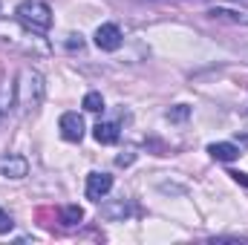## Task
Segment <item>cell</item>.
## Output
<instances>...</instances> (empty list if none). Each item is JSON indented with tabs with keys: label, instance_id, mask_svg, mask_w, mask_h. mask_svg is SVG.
I'll return each instance as SVG.
<instances>
[{
	"label": "cell",
	"instance_id": "1",
	"mask_svg": "<svg viewBox=\"0 0 248 245\" xmlns=\"http://www.w3.org/2000/svg\"><path fill=\"white\" fill-rule=\"evenodd\" d=\"M44 95H46V84H44V75L32 66H23L17 72V81H15V104L20 107L23 116H35L44 104Z\"/></svg>",
	"mask_w": 248,
	"mask_h": 245
},
{
	"label": "cell",
	"instance_id": "2",
	"mask_svg": "<svg viewBox=\"0 0 248 245\" xmlns=\"http://www.w3.org/2000/svg\"><path fill=\"white\" fill-rule=\"evenodd\" d=\"M15 17H17V23H20L26 32H32V35H46V32L52 29V9H49V3H44V0H23V3L15 9Z\"/></svg>",
	"mask_w": 248,
	"mask_h": 245
},
{
	"label": "cell",
	"instance_id": "3",
	"mask_svg": "<svg viewBox=\"0 0 248 245\" xmlns=\"http://www.w3.org/2000/svg\"><path fill=\"white\" fill-rule=\"evenodd\" d=\"M122 44H124V35H122V29H119L116 23H101V26L95 29V46H98V49L116 52Z\"/></svg>",
	"mask_w": 248,
	"mask_h": 245
},
{
	"label": "cell",
	"instance_id": "4",
	"mask_svg": "<svg viewBox=\"0 0 248 245\" xmlns=\"http://www.w3.org/2000/svg\"><path fill=\"white\" fill-rule=\"evenodd\" d=\"M113 190V176L110 173H90L87 176V199H93V202H101L107 193Z\"/></svg>",
	"mask_w": 248,
	"mask_h": 245
},
{
	"label": "cell",
	"instance_id": "5",
	"mask_svg": "<svg viewBox=\"0 0 248 245\" xmlns=\"http://www.w3.org/2000/svg\"><path fill=\"white\" fill-rule=\"evenodd\" d=\"M58 127H61V136L66 141H81L84 138V119L78 113H63Z\"/></svg>",
	"mask_w": 248,
	"mask_h": 245
},
{
	"label": "cell",
	"instance_id": "6",
	"mask_svg": "<svg viewBox=\"0 0 248 245\" xmlns=\"http://www.w3.org/2000/svg\"><path fill=\"white\" fill-rule=\"evenodd\" d=\"M0 173L6 179H23L29 173V162L23 156H3L0 159Z\"/></svg>",
	"mask_w": 248,
	"mask_h": 245
},
{
	"label": "cell",
	"instance_id": "7",
	"mask_svg": "<svg viewBox=\"0 0 248 245\" xmlns=\"http://www.w3.org/2000/svg\"><path fill=\"white\" fill-rule=\"evenodd\" d=\"M208 153L217 162H234V159H240V147L231 144V141H214V144H208Z\"/></svg>",
	"mask_w": 248,
	"mask_h": 245
},
{
	"label": "cell",
	"instance_id": "8",
	"mask_svg": "<svg viewBox=\"0 0 248 245\" xmlns=\"http://www.w3.org/2000/svg\"><path fill=\"white\" fill-rule=\"evenodd\" d=\"M93 136H95L98 144H116L119 141V127L113 122H98L93 127Z\"/></svg>",
	"mask_w": 248,
	"mask_h": 245
},
{
	"label": "cell",
	"instance_id": "9",
	"mask_svg": "<svg viewBox=\"0 0 248 245\" xmlns=\"http://www.w3.org/2000/svg\"><path fill=\"white\" fill-rule=\"evenodd\" d=\"M12 101H15V84H12L6 75H0V119L9 113Z\"/></svg>",
	"mask_w": 248,
	"mask_h": 245
},
{
	"label": "cell",
	"instance_id": "10",
	"mask_svg": "<svg viewBox=\"0 0 248 245\" xmlns=\"http://www.w3.org/2000/svg\"><path fill=\"white\" fill-rule=\"evenodd\" d=\"M81 219H84V211H81L78 205H66V208L61 211V222H63V225H69V228H72V225H78Z\"/></svg>",
	"mask_w": 248,
	"mask_h": 245
},
{
	"label": "cell",
	"instance_id": "11",
	"mask_svg": "<svg viewBox=\"0 0 248 245\" xmlns=\"http://www.w3.org/2000/svg\"><path fill=\"white\" fill-rule=\"evenodd\" d=\"M84 110H87V113H101V110H104V98H101V92H95V90L87 92V95H84Z\"/></svg>",
	"mask_w": 248,
	"mask_h": 245
},
{
	"label": "cell",
	"instance_id": "12",
	"mask_svg": "<svg viewBox=\"0 0 248 245\" xmlns=\"http://www.w3.org/2000/svg\"><path fill=\"white\" fill-rule=\"evenodd\" d=\"M211 17H217V20H231V23H248V17L237 15V12H228V9H214Z\"/></svg>",
	"mask_w": 248,
	"mask_h": 245
},
{
	"label": "cell",
	"instance_id": "13",
	"mask_svg": "<svg viewBox=\"0 0 248 245\" xmlns=\"http://www.w3.org/2000/svg\"><path fill=\"white\" fill-rule=\"evenodd\" d=\"M187 116H190V107H185V104H179V107L168 110V119H170V122H185Z\"/></svg>",
	"mask_w": 248,
	"mask_h": 245
},
{
	"label": "cell",
	"instance_id": "14",
	"mask_svg": "<svg viewBox=\"0 0 248 245\" xmlns=\"http://www.w3.org/2000/svg\"><path fill=\"white\" fill-rule=\"evenodd\" d=\"M12 228H15V222H12V216H9V214H6V211L0 208V234H9Z\"/></svg>",
	"mask_w": 248,
	"mask_h": 245
},
{
	"label": "cell",
	"instance_id": "15",
	"mask_svg": "<svg viewBox=\"0 0 248 245\" xmlns=\"http://www.w3.org/2000/svg\"><path fill=\"white\" fill-rule=\"evenodd\" d=\"M228 176H231L234 182H240V184H246V187H248V173H243V170H231Z\"/></svg>",
	"mask_w": 248,
	"mask_h": 245
},
{
	"label": "cell",
	"instance_id": "16",
	"mask_svg": "<svg viewBox=\"0 0 248 245\" xmlns=\"http://www.w3.org/2000/svg\"><path fill=\"white\" fill-rule=\"evenodd\" d=\"M116 162H119V165H130V162H133V156H130V153H127V156H119V159H116Z\"/></svg>",
	"mask_w": 248,
	"mask_h": 245
}]
</instances>
